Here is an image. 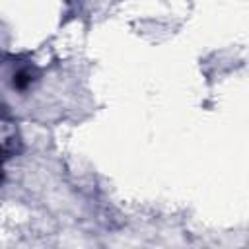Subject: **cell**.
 Segmentation results:
<instances>
[{"label": "cell", "instance_id": "cell-1", "mask_svg": "<svg viewBox=\"0 0 249 249\" xmlns=\"http://www.w3.org/2000/svg\"><path fill=\"white\" fill-rule=\"evenodd\" d=\"M29 84H31V74H29L27 70H19V72L14 74V88L25 89Z\"/></svg>", "mask_w": 249, "mask_h": 249}, {"label": "cell", "instance_id": "cell-2", "mask_svg": "<svg viewBox=\"0 0 249 249\" xmlns=\"http://www.w3.org/2000/svg\"><path fill=\"white\" fill-rule=\"evenodd\" d=\"M0 165H2V150H0Z\"/></svg>", "mask_w": 249, "mask_h": 249}]
</instances>
